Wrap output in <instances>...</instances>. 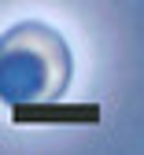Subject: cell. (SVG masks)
Wrapping results in <instances>:
<instances>
[{"label": "cell", "mask_w": 144, "mask_h": 155, "mask_svg": "<svg viewBox=\"0 0 144 155\" xmlns=\"http://www.w3.org/2000/svg\"><path fill=\"white\" fill-rule=\"evenodd\" d=\"M74 55L48 22H15L0 33V100L8 107L52 104L67 92Z\"/></svg>", "instance_id": "obj_1"}]
</instances>
